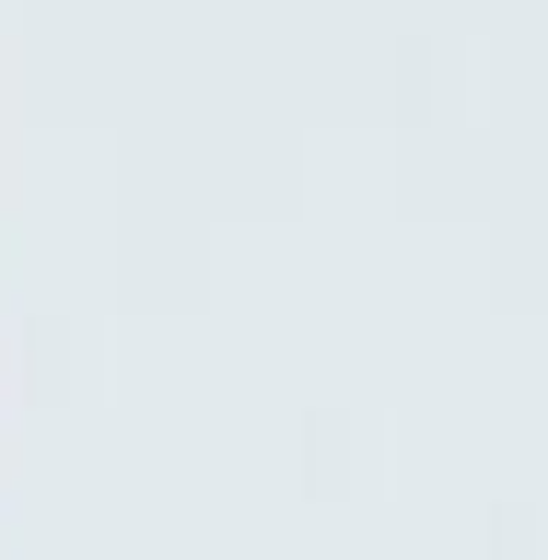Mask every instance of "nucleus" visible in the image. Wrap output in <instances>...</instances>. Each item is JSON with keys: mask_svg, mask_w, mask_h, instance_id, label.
Segmentation results:
<instances>
[]
</instances>
